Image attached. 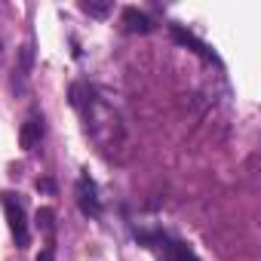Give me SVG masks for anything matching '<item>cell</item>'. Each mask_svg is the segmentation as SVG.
I'll use <instances>...</instances> for the list:
<instances>
[{"mask_svg": "<svg viewBox=\"0 0 261 261\" xmlns=\"http://www.w3.org/2000/svg\"><path fill=\"white\" fill-rule=\"evenodd\" d=\"M0 197H4V212H7V218H10V230L16 233L19 246H28V221H25V212H22V206L16 203V197H13L10 191H4Z\"/></svg>", "mask_w": 261, "mask_h": 261, "instance_id": "1", "label": "cell"}, {"mask_svg": "<svg viewBox=\"0 0 261 261\" xmlns=\"http://www.w3.org/2000/svg\"><path fill=\"white\" fill-rule=\"evenodd\" d=\"M40 136H43V117H28L25 126H22V133H19V145L25 151H31L40 142Z\"/></svg>", "mask_w": 261, "mask_h": 261, "instance_id": "2", "label": "cell"}, {"mask_svg": "<svg viewBox=\"0 0 261 261\" xmlns=\"http://www.w3.org/2000/svg\"><path fill=\"white\" fill-rule=\"evenodd\" d=\"M77 197H80V209L86 215H98V197H95V185L89 178L77 181Z\"/></svg>", "mask_w": 261, "mask_h": 261, "instance_id": "3", "label": "cell"}, {"mask_svg": "<svg viewBox=\"0 0 261 261\" xmlns=\"http://www.w3.org/2000/svg\"><path fill=\"white\" fill-rule=\"evenodd\" d=\"M123 25H126V31H133V34H148L154 25H151V19L145 16V13H139L136 7H129V10H123Z\"/></svg>", "mask_w": 261, "mask_h": 261, "instance_id": "4", "label": "cell"}, {"mask_svg": "<svg viewBox=\"0 0 261 261\" xmlns=\"http://www.w3.org/2000/svg\"><path fill=\"white\" fill-rule=\"evenodd\" d=\"M172 37H175V40H178L181 46H188V49L200 53L203 59H209V49H206V46H203V43H200V40H197L194 34H188V31H181V28H172Z\"/></svg>", "mask_w": 261, "mask_h": 261, "instance_id": "5", "label": "cell"}, {"mask_svg": "<svg viewBox=\"0 0 261 261\" xmlns=\"http://www.w3.org/2000/svg\"><path fill=\"white\" fill-rule=\"evenodd\" d=\"M53 218H56V212L49 209V206H43V209H37V227L43 230V233H53Z\"/></svg>", "mask_w": 261, "mask_h": 261, "instance_id": "6", "label": "cell"}, {"mask_svg": "<svg viewBox=\"0 0 261 261\" xmlns=\"http://www.w3.org/2000/svg\"><path fill=\"white\" fill-rule=\"evenodd\" d=\"M169 255H172V261H197V255H194L185 243H172V246H169Z\"/></svg>", "mask_w": 261, "mask_h": 261, "instance_id": "7", "label": "cell"}, {"mask_svg": "<svg viewBox=\"0 0 261 261\" xmlns=\"http://www.w3.org/2000/svg\"><path fill=\"white\" fill-rule=\"evenodd\" d=\"M83 13H89V16H108L111 13V4H92V0H89V4H83Z\"/></svg>", "mask_w": 261, "mask_h": 261, "instance_id": "8", "label": "cell"}, {"mask_svg": "<svg viewBox=\"0 0 261 261\" xmlns=\"http://www.w3.org/2000/svg\"><path fill=\"white\" fill-rule=\"evenodd\" d=\"M37 191H46V194H56V181H49V178H37Z\"/></svg>", "mask_w": 261, "mask_h": 261, "instance_id": "9", "label": "cell"}, {"mask_svg": "<svg viewBox=\"0 0 261 261\" xmlns=\"http://www.w3.org/2000/svg\"><path fill=\"white\" fill-rule=\"evenodd\" d=\"M37 261H56V255H53V249H43V252L37 255Z\"/></svg>", "mask_w": 261, "mask_h": 261, "instance_id": "10", "label": "cell"}]
</instances>
